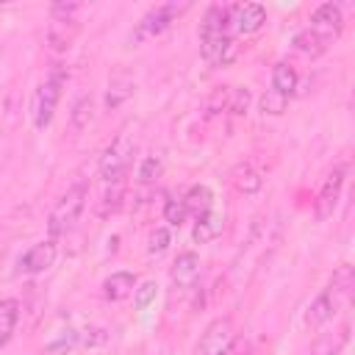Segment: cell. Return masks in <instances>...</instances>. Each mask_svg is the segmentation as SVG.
Segmentation results:
<instances>
[{
	"label": "cell",
	"instance_id": "obj_17",
	"mask_svg": "<svg viewBox=\"0 0 355 355\" xmlns=\"http://www.w3.org/2000/svg\"><path fill=\"white\" fill-rule=\"evenodd\" d=\"M297 83H300L297 69H294L288 61H277V64H275V69H272V89H275L277 94L291 97V94H294V89H297Z\"/></svg>",
	"mask_w": 355,
	"mask_h": 355
},
{
	"label": "cell",
	"instance_id": "obj_14",
	"mask_svg": "<svg viewBox=\"0 0 355 355\" xmlns=\"http://www.w3.org/2000/svg\"><path fill=\"white\" fill-rule=\"evenodd\" d=\"M133 288H136V275L133 272H125V269L122 272H111L103 280V294H105V300H114V302L130 297Z\"/></svg>",
	"mask_w": 355,
	"mask_h": 355
},
{
	"label": "cell",
	"instance_id": "obj_2",
	"mask_svg": "<svg viewBox=\"0 0 355 355\" xmlns=\"http://www.w3.org/2000/svg\"><path fill=\"white\" fill-rule=\"evenodd\" d=\"M230 28V8L225 6H211L202 17V25H200V50H202V58L216 64L225 42L230 39L227 33Z\"/></svg>",
	"mask_w": 355,
	"mask_h": 355
},
{
	"label": "cell",
	"instance_id": "obj_19",
	"mask_svg": "<svg viewBox=\"0 0 355 355\" xmlns=\"http://www.w3.org/2000/svg\"><path fill=\"white\" fill-rule=\"evenodd\" d=\"M17 322H19V302L17 300H0V347L8 344Z\"/></svg>",
	"mask_w": 355,
	"mask_h": 355
},
{
	"label": "cell",
	"instance_id": "obj_1",
	"mask_svg": "<svg viewBox=\"0 0 355 355\" xmlns=\"http://www.w3.org/2000/svg\"><path fill=\"white\" fill-rule=\"evenodd\" d=\"M67 78H69L67 67L64 64H53L47 78L36 86L33 100H31V119H33L36 130H44L53 122V114H55V105L61 100V89L67 86Z\"/></svg>",
	"mask_w": 355,
	"mask_h": 355
},
{
	"label": "cell",
	"instance_id": "obj_20",
	"mask_svg": "<svg viewBox=\"0 0 355 355\" xmlns=\"http://www.w3.org/2000/svg\"><path fill=\"white\" fill-rule=\"evenodd\" d=\"M222 230V222H219V216L216 214H202V216H197V222H194V230H191V239L197 241V244H208V241H214L216 239V233Z\"/></svg>",
	"mask_w": 355,
	"mask_h": 355
},
{
	"label": "cell",
	"instance_id": "obj_9",
	"mask_svg": "<svg viewBox=\"0 0 355 355\" xmlns=\"http://www.w3.org/2000/svg\"><path fill=\"white\" fill-rule=\"evenodd\" d=\"M55 255H58V247L53 239H44V241H36L19 261H17V269L22 275H42L47 272L53 263H55Z\"/></svg>",
	"mask_w": 355,
	"mask_h": 355
},
{
	"label": "cell",
	"instance_id": "obj_8",
	"mask_svg": "<svg viewBox=\"0 0 355 355\" xmlns=\"http://www.w3.org/2000/svg\"><path fill=\"white\" fill-rule=\"evenodd\" d=\"M344 175H347V166L338 164V166H333V172L324 178V183H322V189H319V194H316V219H319V222H324V219L333 216V211H336V205H338V197H341V189H344Z\"/></svg>",
	"mask_w": 355,
	"mask_h": 355
},
{
	"label": "cell",
	"instance_id": "obj_28",
	"mask_svg": "<svg viewBox=\"0 0 355 355\" xmlns=\"http://www.w3.org/2000/svg\"><path fill=\"white\" fill-rule=\"evenodd\" d=\"M161 172H164V161L158 155H147L141 161V166H139V183L150 186V183H155L161 178Z\"/></svg>",
	"mask_w": 355,
	"mask_h": 355
},
{
	"label": "cell",
	"instance_id": "obj_12",
	"mask_svg": "<svg viewBox=\"0 0 355 355\" xmlns=\"http://www.w3.org/2000/svg\"><path fill=\"white\" fill-rule=\"evenodd\" d=\"M78 33H80V22L78 19H50L44 39H47L53 53H67Z\"/></svg>",
	"mask_w": 355,
	"mask_h": 355
},
{
	"label": "cell",
	"instance_id": "obj_29",
	"mask_svg": "<svg viewBox=\"0 0 355 355\" xmlns=\"http://www.w3.org/2000/svg\"><path fill=\"white\" fill-rule=\"evenodd\" d=\"M75 344H78V333L75 330H64L55 341L47 344V355H69L75 349Z\"/></svg>",
	"mask_w": 355,
	"mask_h": 355
},
{
	"label": "cell",
	"instance_id": "obj_4",
	"mask_svg": "<svg viewBox=\"0 0 355 355\" xmlns=\"http://www.w3.org/2000/svg\"><path fill=\"white\" fill-rule=\"evenodd\" d=\"M130 155H133V141L128 133H119L100 155V164H97V175L105 186L111 183H122L128 166H130Z\"/></svg>",
	"mask_w": 355,
	"mask_h": 355
},
{
	"label": "cell",
	"instance_id": "obj_13",
	"mask_svg": "<svg viewBox=\"0 0 355 355\" xmlns=\"http://www.w3.org/2000/svg\"><path fill=\"white\" fill-rule=\"evenodd\" d=\"M338 308H341V302L327 291V286L319 291V297L311 302V308H308V327H313V330H319L322 324H327L336 313H338Z\"/></svg>",
	"mask_w": 355,
	"mask_h": 355
},
{
	"label": "cell",
	"instance_id": "obj_6",
	"mask_svg": "<svg viewBox=\"0 0 355 355\" xmlns=\"http://www.w3.org/2000/svg\"><path fill=\"white\" fill-rule=\"evenodd\" d=\"M233 341H236L233 319H230V316H219V319H214V322L205 327V333L200 336V341H197V355H230Z\"/></svg>",
	"mask_w": 355,
	"mask_h": 355
},
{
	"label": "cell",
	"instance_id": "obj_33",
	"mask_svg": "<svg viewBox=\"0 0 355 355\" xmlns=\"http://www.w3.org/2000/svg\"><path fill=\"white\" fill-rule=\"evenodd\" d=\"M80 11H83L80 3H53L50 6V19H78Z\"/></svg>",
	"mask_w": 355,
	"mask_h": 355
},
{
	"label": "cell",
	"instance_id": "obj_15",
	"mask_svg": "<svg viewBox=\"0 0 355 355\" xmlns=\"http://www.w3.org/2000/svg\"><path fill=\"white\" fill-rule=\"evenodd\" d=\"M133 94V80L125 75V72H116L111 75L108 80V89H105V108L108 111H116L119 105L128 103V97Z\"/></svg>",
	"mask_w": 355,
	"mask_h": 355
},
{
	"label": "cell",
	"instance_id": "obj_27",
	"mask_svg": "<svg viewBox=\"0 0 355 355\" xmlns=\"http://www.w3.org/2000/svg\"><path fill=\"white\" fill-rule=\"evenodd\" d=\"M227 92L230 89H225V86H219V89H214L211 94H208V100H205V119H214V116H219L222 111H227Z\"/></svg>",
	"mask_w": 355,
	"mask_h": 355
},
{
	"label": "cell",
	"instance_id": "obj_21",
	"mask_svg": "<svg viewBox=\"0 0 355 355\" xmlns=\"http://www.w3.org/2000/svg\"><path fill=\"white\" fill-rule=\"evenodd\" d=\"M233 183H236V189H239L241 194H255V191H261L263 178H261L250 164H244V166H239V169L233 172Z\"/></svg>",
	"mask_w": 355,
	"mask_h": 355
},
{
	"label": "cell",
	"instance_id": "obj_22",
	"mask_svg": "<svg viewBox=\"0 0 355 355\" xmlns=\"http://www.w3.org/2000/svg\"><path fill=\"white\" fill-rule=\"evenodd\" d=\"M294 47H297L300 53H305V55H322L330 44H327L322 36H316L311 28H305V31H300V33L294 36Z\"/></svg>",
	"mask_w": 355,
	"mask_h": 355
},
{
	"label": "cell",
	"instance_id": "obj_16",
	"mask_svg": "<svg viewBox=\"0 0 355 355\" xmlns=\"http://www.w3.org/2000/svg\"><path fill=\"white\" fill-rule=\"evenodd\" d=\"M92 119H94V103H92L89 94H83V97H78L72 103V111H69V133L72 136H80L92 125Z\"/></svg>",
	"mask_w": 355,
	"mask_h": 355
},
{
	"label": "cell",
	"instance_id": "obj_3",
	"mask_svg": "<svg viewBox=\"0 0 355 355\" xmlns=\"http://www.w3.org/2000/svg\"><path fill=\"white\" fill-rule=\"evenodd\" d=\"M83 208H86V186H83V183H75V186H69V189L61 194V200H58L55 208L50 211V219H47L50 236H64L67 230H72L75 222L80 219Z\"/></svg>",
	"mask_w": 355,
	"mask_h": 355
},
{
	"label": "cell",
	"instance_id": "obj_31",
	"mask_svg": "<svg viewBox=\"0 0 355 355\" xmlns=\"http://www.w3.org/2000/svg\"><path fill=\"white\" fill-rule=\"evenodd\" d=\"M169 244H172V233L166 227H155L150 233V239H147V252L150 255H161V252H166Z\"/></svg>",
	"mask_w": 355,
	"mask_h": 355
},
{
	"label": "cell",
	"instance_id": "obj_26",
	"mask_svg": "<svg viewBox=\"0 0 355 355\" xmlns=\"http://www.w3.org/2000/svg\"><path fill=\"white\" fill-rule=\"evenodd\" d=\"M186 216H189V211H186L183 197H169V200L164 202V219H166L172 227H180V225L186 222Z\"/></svg>",
	"mask_w": 355,
	"mask_h": 355
},
{
	"label": "cell",
	"instance_id": "obj_32",
	"mask_svg": "<svg viewBox=\"0 0 355 355\" xmlns=\"http://www.w3.org/2000/svg\"><path fill=\"white\" fill-rule=\"evenodd\" d=\"M344 338H347V330H344L338 338H333V336H322V338H316V344H313L311 355H338V349H341Z\"/></svg>",
	"mask_w": 355,
	"mask_h": 355
},
{
	"label": "cell",
	"instance_id": "obj_7",
	"mask_svg": "<svg viewBox=\"0 0 355 355\" xmlns=\"http://www.w3.org/2000/svg\"><path fill=\"white\" fill-rule=\"evenodd\" d=\"M316 36H322L327 44H333L338 36H341V28H344V14H341V6L338 3H322L313 14H311V25H308Z\"/></svg>",
	"mask_w": 355,
	"mask_h": 355
},
{
	"label": "cell",
	"instance_id": "obj_23",
	"mask_svg": "<svg viewBox=\"0 0 355 355\" xmlns=\"http://www.w3.org/2000/svg\"><path fill=\"white\" fill-rule=\"evenodd\" d=\"M119 205H122V183H111V186L103 191L100 202H97V214H100V216H111Z\"/></svg>",
	"mask_w": 355,
	"mask_h": 355
},
{
	"label": "cell",
	"instance_id": "obj_25",
	"mask_svg": "<svg viewBox=\"0 0 355 355\" xmlns=\"http://www.w3.org/2000/svg\"><path fill=\"white\" fill-rule=\"evenodd\" d=\"M155 297H158V286H155V280L136 283V288H133V305H136V311H147V308L155 302Z\"/></svg>",
	"mask_w": 355,
	"mask_h": 355
},
{
	"label": "cell",
	"instance_id": "obj_11",
	"mask_svg": "<svg viewBox=\"0 0 355 355\" xmlns=\"http://www.w3.org/2000/svg\"><path fill=\"white\" fill-rule=\"evenodd\" d=\"M200 269H202V263H200V255H197V252H191V250L180 252V255L175 258V263H172V272H169L172 286H175L178 291H189V288L197 283Z\"/></svg>",
	"mask_w": 355,
	"mask_h": 355
},
{
	"label": "cell",
	"instance_id": "obj_24",
	"mask_svg": "<svg viewBox=\"0 0 355 355\" xmlns=\"http://www.w3.org/2000/svg\"><path fill=\"white\" fill-rule=\"evenodd\" d=\"M250 100H252L250 89H247V86H236V89L227 92V111H230L233 116H244L247 108H250Z\"/></svg>",
	"mask_w": 355,
	"mask_h": 355
},
{
	"label": "cell",
	"instance_id": "obj_5",
	"mask_svg": "<svg viewBox=\"0 0 355 355\" xmlns=\"http://www.w3.org/2000/svg\"><path fill=\"white\" fill-rule=\"evenodd\" d=\"M189 8V3H161L155 8H150L133 28L130 33V42L133 44H141L144 39H153V36H161L183 11Z\"/></svg>",
	"mask_w": 355,
	"mask_h": 355
},
{
	"label": "cell",
	"instance_id": "obj_10",
	"mask_svg": "<svg viewBox=\"0 0 355 355\" xmlns=\"http://www.w3.org/2000/svg\"><path fill=\"white\" fill-rule=\"evenodd\" d=\"M230 25L239 36H252L266 25V8L261 3H244L230 8Z\"/></svg>",
	"mask_w": 355,
	"mask_h": 355
},
{
	"label": "cell",
	"instance_id": "obj_30",
	"mask_svg": "<svg viewBox=\"0 0 355 355\" xmlns=\"http://www.w3.org/2000/svg\"><path fill=\"white\" fill-rule=\"evenodd\" d=\"M286 105H288V97H286V94H277L275 89H269V92L261 97V111H263V114L277 116V114L286 111Z\"/></svg>",
	"mask_w": 355,
	"mask_h": 355
},
{
	"label": "cell",
	"instance_id": "obj_18",
	"mask_svg": "<svg viewBox=\"0 0 355 355\" xmlns=\"http://www.w3.org/2000/svg\"><path fill=\"white\" fill-rule=\"evenodd\" d=\"M183 202H186V211L194 214V216H202L211 211L214 205V194L208 186H191L186 194H183Z\"/></svg>",
	"mask_w": 355,
	"mask_h": 355
}]
</instances>
